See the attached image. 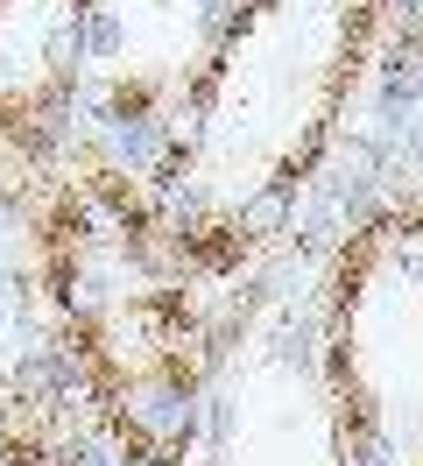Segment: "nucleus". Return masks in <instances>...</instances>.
Segmentation results:
<instances>
[{"instance_id": "obj_1", "label": "nucleus", "mask_w": 423, "mask_h": 466, "mask_svg": "<svg viewBox=\"0 0 423 466\" xmlns=\"http://www.w3.org/2000/svg\"><path fill=\"white\" fill-rule=\"evenodd\" d=\"M374 0H240L184 92L163 212L205 262H226L332 142L360 78Z\"/></svg>"}, {"instance_id": "obj_2", "label": "nucleus", "mask_w": 423, "mask_h": 466, "mask_svg": "<svg viewBox=\"0 0 423 466\" xmlns=\"http://www.w3.org/2000/svg\"><path fill=\"white\" fill-rule=\"evenodd\" d=\"M197 255L163 212L113 170H78L50 205V290L92 396L163 438L205 360Z\"/></svg>"}, {"instance_id": "obj_3", "label": "nucleus", "mask_w": 423, "mask_h": 466, "mask_svg": "<svg viewBox=\"0 0 423 466\" xmlns=\"http://www.w3.org/2000/svg\"><path fill=\"white\" fill-rule=\"evenodd\" d=\"M325 396L346 466H423V205H381L338 248Z\"/></svg>"}, {"instance_id": "obj_4", "label": "nucleus", "mask_w": 423, "mask_h": 466, "mask_svg": "<svg viewBox=\"0 0 423 466\" xmlns=\"http://www.w3.org/2000/svg\"><path fill=\"white\" fill-rule=\"evenodd\" d=\"M99 0H0V148L43 156L92 57Z\"/></svg>"}]
</instances>
